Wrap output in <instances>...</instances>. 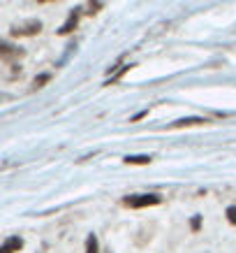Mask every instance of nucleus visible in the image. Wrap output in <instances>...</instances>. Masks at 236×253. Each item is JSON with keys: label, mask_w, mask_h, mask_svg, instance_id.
<instances>
[{"label": "nucleus", "mask_w": 236, "mask_h": 253, "mask_svg": "<svg viewBox=\"0 0 236 253\" xmlns=\"http://www.w3.org/2000/svg\"><path fill=\"white\" fill-rule=\"evenodd\" d=\"M123 205L128 209L155 207V205H160V195H153V193H146V195H128V198L123 200Z\"/></svg>", "instance_id": "nucleus-1"}, {"label": "nucleus", "mask_w": 236, "mask_h": 253, "mask_svg": "<svg viewBox=\"0 0 236 253\" xmlns=\"http://www.w3.org/2000/svg\"><path fill=\"white\" fill-rule=\"evenodd\" d=\"M42 31V23L37 21V19H31V21L26 23H16V26H12V35L14 38H23V35H35V33Z\"/></svg>", "instance_id": "nucleus-2"}, {"label": "nucleus", "mask_w": 236, "mask_h": 253, "mask_svg": "<svg viewBox=\"0 0 236 253\" xmlns=\"http://www.w3.org/2000/svg\"><path fill=\"white\" fill-rule=\"evenodd\" d=\"M23 51L19 49V46L9 44V42H5V40H0V58H5V61H14V58H21Z\"/></svg>", "instance_id": "nucleus-3"}, {"label": "nucleus", "mask_w": 236, "mask_h": 253, "mask_svg": "<svg viewBox=\"0 0 236 253\" xmlns=\"http://www.w3.org/2000/svg\"><path fill=\"white\" fill-rule=\"evenodd\" d=\"M79 16H81V9H72L67 16V21L63 23L61 28H58V35H67V33H72L79 26Z\"/></svg>", "instance_id": "nucleus-4"}, {"label": "nucleus", "mask_w": 236, "mask_h": 253, "mask_svg": "<svg viewBox=\"0 0 236 253\" xmlns=\"http://www.w3.org/2000/svg\"><path fill=\"white\" fill-rule=\"evenodd\" d=\"M21 249H23V239L19 237V235H12V237H7L5 242H2L0 253H19Z\"/></svg>", "instance_id": "nucleus-5"}, {"label": "nucleus", "mask_w": 236, "mask_h": 253, "mask_svg": "<svg viewBox=\"0 0 236 253\" xmlns=\"http://www.w3.org/2000/svg\"><path fill=\"white\" fill-rule=\"evenodd\" d=\"M204 123H208V121L202 119V116H190V119H178V121H174L171 128H190V126H204Z\"/></svg>", "instance_id": "nucleus-6"}, {"label": "nucleus", "mask_w": 236, "mask_h": 253, "mask_svg": "<svg viewBox=\"0 0 236 253\" xmlns=\"http://www.w3.org/2000/svg\"><path fill=\"white\" fill-rule=\"evenodd\" d=\"M151 161H153L151 156H125L128 165H148Z\"/></svg>", "instance_id": "nucleus-7"}, {"label": "nucleus", "mask_w": 236, "mask_h": 253, "mask_svg": "<svg viewBox=\"0 0 236 253\" xmlns=\"http://www.w3.org/2000/svg\"><path fill=\"white\" fill-rule=\"evenodd\" d=\"M86 253H100L98 235H88V239H86Z\"/></svg>", "instance_id": "nucleus-8"}, {"label": "nucleus", "mask_w": 236, "mask_h": 253, "mask_svg": "<svg viewBox=\"0 0 236 253\" xmlns=\"http://www.w3.org/2000/svg\"><path fill=\"white\" fill-rule=\"evenodd\" d=\"M49 82H51V75L46 72V75H39V77L33 79V86H35V88H42V86L49 84Z\"/></svg>", "instance_id": "nucleus-9"}, {"label": "nucleus", "mask_w": 236, "mask_h": 253, "mask_svg": "<svg viewBox=\"0 0 236 253\" xmlns=\"http://www.w3.org/2000/svg\"><path fill=\"white\" fill-rule=\"evenodd\" d=\"M130 68H132V65H123V68L118 70V72H116L114 77H111V82H109V84H114V82H118V79H121L123 75H125V72H130Z\"/></svg>", "instance_id": "nucleus-10"}, {"label": "nucleus", "mask_w": 236, "mask_h": 253, "mask_svg": "<svg viewBox=\"0 0 236 253\" xmlns=\"http://www.w3.org/2000/svg\"><path fill=\"white\" fill-rule=\"evenodd\" d=\"M227 221L232 223V225H236V207H229L227 209Z\"/></svg>", "instance_id": "nucleus-11"}, {"label": "nucleus", "mask_w": 236, "mask_h": 253, "mask_svg": "<svg viewBox=\"0 0 236 253\" xmlns=\"http://www.w3.org/2000/svg\"><path fill=\"white\" fill-rule=\"evenodd\" d=\"M190 228H192L195 232L202 228V216H195V218H192V221H190Z\"/></svg>", "instance_id": "nucleus-12"}, {"label": "nucleus", "mask_w": 236, "mask_h": 253, "mask_svg": "<svg viewBox=\"0 0 236 253\" xmlns=\"http://www.w3.org/2000/svg\"><path fill=\"white\" fill-rule=\"evenodd\" d=\"M102 7H104L102 2H91V5H88V9H91V12H88V14H95V12H98V9H102Z\"/></svg>", "instance_id": "nucleus-13"}, {"label": "nucleus", "mask_w": 236, "mask_h": 253, "mask_svg": "<svg viewBox=\"0 0 236 253\" xmlns=\"http://www.w3.org/2000/svg\"><path fill=\"white\" fill-rule=\"evenodd\" d=\"M146 114H148V109H144V112H139V114H135V119H132V121H139V119H144Z\"/></svg>", "instance_id": "nucleus-14"}]
</instances>
